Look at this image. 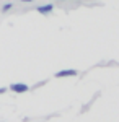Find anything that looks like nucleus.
Listing matches in <instances>:
<instances>
[{"label": "nucleus", "instance_id": "obj_1", "mask_svg": "<svg viewBox=\"0 0 119 122\" xmlns=\"http://www.w3.org/2000/svg\"><path fill=\"white\" fill-rule=\"evenodd\" d=\"M8 90L15 91V93H26L28 90H29V86L25 85V83H11L8 86Z\"/></svg>", "mask_w": 119, "mask_h": 122}, {"label": "nucleus", "instance_id": "obj_2", "mask_svg": "<svg viewBox=\"0 0 119 122\" xmlns=\"http://www.w3.org/2000/svg\"><path fill=\"white\" fill-rule=\"evenodd\" d=\"M78 72L73 70V68H65V70H60L55 73V78H64V76H77Z\"/></svg>", "mask_w": 119, "mask_h": 122}, {"label": "nucleus", "instance_id": "obj_3", "mask_svg": "<svg viewBox=\"0 0 119 122\" xmlns=\"http://www.w3.org/2000/svg\"><path fill=\"white\" fill-rule=\"evenodd\" d=\"M36 10L39 11V13H43V15H47V13H51V11L54 10V5H52V3H46V5H39V7H38Z\"/></svg>", "mask_w": 119, "mask_h": 122}, {"label": "nucleus", "instance_id": "obj_4", "mask_svg": "<svg viewBox=\"0 0 119 122\" xmlns=\"http://www.w3.org/2000/svg\"><path fill=\"white\" fill-rule=\"evenodd\" d=\"M11 7H13V3H5V5L2 7V11H8Z\"/></svg>", "mask_w": 119, "mask_h": 122}, {"label": "nucleus", "instance_id": "obj_5", "mask_svg": "<svg viewBox=\"0 0 119 122\" xmlns=\"http://www.w3.org/2000/svg\"><path fill=\"white\" fill-rule=\"evenodd\" d=\"M7 90H8V88H0V94H2V93H5Z\"/></svg>", "mask_w": 119, "mask_h": 122}, {"label": "nucleus", "instance_id": "obj_6", "mask_svg": "<svg viewBox=\"0 0 119 122\" xmlns=\"http://www.w3.org/2000/svg\"><path fill=\"white\" fill-rule=\"evenodd\" d=\"M23 3H31V2H34V0H21Z\"/></svg>", "mask_w": 119, "mask_h": 122}]
</instances>
